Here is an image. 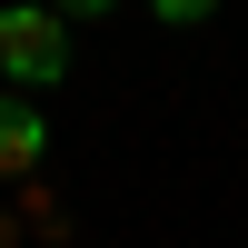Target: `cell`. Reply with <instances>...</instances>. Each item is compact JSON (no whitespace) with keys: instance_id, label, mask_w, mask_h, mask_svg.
<instances>
[{"instance_id":"cell-1","label":"cell","mask_w":248,"mask_h":248,"mask_svg":"<svg viewBox=\"0 0 248 248\" xmlns=\"http://www.w3.org/2000/svg\"><path fill=\"white\" fill-rule=\"evenodd\" d=\"M0 79H10V90H60V79H70V10L10 0V10H0Z\"/></svg>"},{"instance_id":"cell-4","label":"cell","mask_w":248,"mask_h":248,"mask_svg":"<svg viewBox=\"0 0 248 248\" xmlns=\"http://www.w3.org/2000/svg\"><path fill=\"white\" fill-rule=\"evenodd\" d=\"M50 10H70V20H99V10H119V0H50Z\"/></svg>"},{"instance_id":"cell-2","label":"cell","mask_w":248,"mask_h":248,"mask_svg":"<svg viewBox=\"0 0 248 248\" xmlns=\"http://www.w3.org/2000/svg\"><path fill=\"white\" fill-rule=\"evenodd\" d=\"M40 159H50V119H40L30 99H10V90H0V189L40 179Z\"/></svg>"},{"instance_id":"cell-3","label":"cell","mask_w":248,"mask_h":248,"mask_svg":"<svg viewBox=\"0 0 248 248\" xmlns=\"http://www.w3.org/2000/svg\"><path fill=\"white\" fill-rule=\"evenodd\" d=\"M149 10H159V20H169V30H179V20H209V10H218V0H149Z\"/></svg>"}]
</instances>
